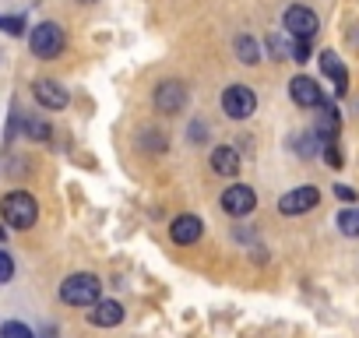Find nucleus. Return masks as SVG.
<instances>
[{"instance_id": "1", "label": "nucleus", "mask_w": 359, "mask_h": 338, "mask_svg": "<svg viewBox=\"0 0 359 338\" xmlns=\"http://www.w3.org/2000/svg\"><path fill=\"white\" fill-rule=\"evenodd\" d=\"M0 215H4V222L15 226V229H32L36 219H39V205L29 191H11L0 201Z\"/></svg>"}, {"instance_id": "2", "label": "nucleus", "mask_w": 359, "mask_h": 338, "mask_svg": "<svg viewBox=\"0 0 359 338\" xmlns=\"http://www.w3.org/2000/svg\"><path fill=\"white\" fill-rule=\"evenodd\" d=\"M102 296V282L88 271H78V275H67L60 282V299L67 306H92L95 299Z\"/></svg>"}, {"instance_id": "3", "label": "nucleus", "mask_w": 359, "mask_h": 338, "mask_svg": "<svg viewBox=\"0 0 359 338\" xmlns=\"http://www.w3.org/2000/svg\"><path fill=\"white\" fill-rule=\"evenodd\" d=\"M64 46H67V36H64V29H60L57 22H39V25L32 29V36H29V50H32V57H39V60L60 57Z\"/></svg>"}, {"instance_id": "4", "label": "nucleus", "mask_w": 359, "mask_h": 338, "mask_svg": "<svg viewBox=\"0 0 359 338\" xmlns=\"http://www.w3.org/2000/svg\"><path fill=\"white\" fill-rule=\"evenodd\" d=\"M222 109H226V116H233V120L254 116V109H257L254 88H247V85H229V88L222 92Z\"/></svg>"}, {"instance_id": "5", "label": "nucleus", "mask_w": 359, "mask_h": 338, "mask_svg": "<svg viewBox=\"0 0 359 338\" xmlns=\"http://www.w3.org/2000/svg\"><path fill=\"white\" fill-rule=\"evenodd\" d=\"M317 29H320V22H317V15L310 11V8H303V4H292L289 11H285V32L289 36H296V39H313L317 36Z\"/></svg>"}, {"instance_id": "6", "label": "nucleus", "mask_w": 359, "mask_h": 338, "mask_svg": "<svg viewBox=\"0 0 359 338\" xmlns=\"http://www.w3.org/2000/svg\"><path fill=\"white\" fill-rule=\"evenodd\" d=\"M317 205H320V191L317 187H296V191H289L278 201V212L282 215H303V212H313Z\"/></svg>"}, {"instance_id": "7", "label": "nucleus", "mask_w": 359, "mask_h": 338, "mask_svg": "<svg viewBox=\"0 0 359 338\" xmlns=\"http://www.w3.org/2000/svg\"><path fill=\"white\" fill-rule=\"evenodd\" d=\"M289 95H292V102L303 106V109H317V106L324 102L320 85H317L313 78H306V74H296V78L289 81Z\"/></svg>"}, {"instance_id": "8", "label": "nucleus", "mask_w": 359, "mask_h": 338, "mask_svg": "<svg viewBox=\"0 0 359 338\" xmlns=\"http://www.w3.org/2000/svg\"><path fill=\"white\" fill-rule=\"evenodd\" d=\"M155 106H158V113H180L187 106V85L184 81H162L155 88Z\"/></svg>"}, {"instance_id": "9", "label": "nucleus", "mask_w": 359, "mask_h": 338, "mask_svg": "<svg viewBox=\"0 0 359 338\" xmlns=\"http://www.w3.org/2000/svg\"><path fill=\"white\" fill-rule=\"evenodd\" d=\"M254 205H257V194L247 187V184H233L226 194H222V208L229 212V215H250L254 212Z\"/></svg>"}, {"instance_id": "10", "label": "nucleus", "mask_w": 359, "mask_h": 338, "mask_svg": "<svg viewBox=\"0 0 359 338\" xmlns=\"http://www.w3.org/2000/svg\"><path fill=\"white\" fill-rule=\"evenodd\" d=\"M32 95H36V102L43 109H64L67 106V88L60 81H50V78H39L32 85Z\"/></svg>"}, {"instance_id": "11", "label": "nucleus", "mask_w": 359, "mask_h": 338, "mask_svg": "<svg viewBox=\"0 0 359 338\" xmlns=\"http://www.w3.org/2000/svg\"><path fill=\"white\" fill-rule=\"evenodd\" d=\"M169 236H172V243H180V247L198 243V240H201V219H198V215H176L172 226H169Z\"/></svg>"}, {"instance_id": "12", "label": "nucleus", "mask_w": 359, "mask_h": 338, "mask_svg": "<svg viewBox=\"0 0 359 338\" xmlns=\"http://www.w3.org/2000/svg\"><path fill=\"white\" fill-rule=\"evenodd\" d=\"M120 320H123V306L116 299H95L88 310V324L95 327H116Z\"/></svg>"}, {"instance_id": "13", "label": "nucleus", "mask_w": 359, "mask_h": 338, "mask_svg": "<svg viewBox=\"0 0 359 338\" xmlns=\"http://www.w3.org/2000/svg\"><path fill=\"white\" fill-rule=\"evenodd\" d=\"M320 71L331 78V85H334V92H338V95H345V92H348V71H345V64H341V57H338V53L324 50V53H320Z\"/></svg>"}, {"instance_id": "14", "label": "nucleus", "mask_w": 359, "mask_h": 338, "mask_svg": "<svg viewBox=\"0 0 359 338\" xmlns=\"http://www.w3.org/2000/svg\"><path fill=\"white\" fill-rule=\"evenodd\" d=\"M212 169H215L219 177H236L240 173V151L229 148V144H219L212 151Z\"/></svg>"}, {"instance_id": "15", "label": "nucleus", "mask_w": 359, "mask_h": 338, "mask_svg": "<svg viewBox=\"0 0 359 338\" xmlns=\"http://www.w3.org/2000/svg\"><path fill=\"white\" fill-rule=\"evenodd\" d=\"M313 130H317L324 141H327V137H338V130H341V116H338V109H334L327 99L320 102V116H317V127H313Z\"/></svg>"}, {"instance_id": "16", "label": "nucleus", "mask_w": 359, "mask_h": 338, "mask_svg": "<svg viewBox=\"0 0 359 338\" xmlns=\"http://www.w3.org/2000/svg\"><path fill=\"white\" fill-rule=\"evenodd\" d=\"M296 46H299V39L289 36V32H271V36H268V50H271V57H278V60H296Z\"/></svg>"}, {"instance_id": "17", "label": "nucleus", "mask_w": 359, "mask_h": 338, "mask_svg": "<svg viewBox=\"0 0 359 338\" xmlns=\"http://www.w3.org/2000/svg\"><path fill=\"white\" fill-rule=\"evenodd\" d=\"M317 137H320L317 130H306V134L292 137V148H296V155H303V158L317 155V151H320V144H324V141H317Z\"/></svg>"}, {"instance_id": "18", "label": "nucleus", "mask_w": 359, "mask_h": 338, "mask_svg": "<svg viewBox=\"0 0 359 338\" xmlns=\"http://www.w3.org/2000/svg\"><path fill=\"white\" fill-rule=\"evenodd\" d=\"M22 127H25V134L32 137V141H50V123L46 120H39V116H29V120H22Z\"/></svg>"}, {"instance_id": "19", "label": "nucleus", "mask_w": 359, "mask_h": 338, "mask_svg": "<svg viewBox=\"0 0 359 338\" xmlns=\"http://www.w3.org/2000/svg\"><path fill=\"white\" fill-rule=\"evenodd\" d=\"M338 229L345 233V236H359V208H345V212H338Z\"/></svg>"}, {"instance_id": "20", "label": "nucleus", "mask_w": 359, "mask_h": 338, "mask_svg": "<svg viewBox=\"0 0 359 338\" xmlns=\"http://www.w3.org/2000/svg\"><path fill=\"white\" fill-rule=\"evenodd\" d=\"M236 57H240L243 64H257V60H261V53H257V43H254L250 36H240V39H236Z\"/></svg>"}, {"instance_id": "21", "label": "nucleus", "mask_w": 359, "mask_h": 338, "mask_svg": "<svg viewBox=\"0 0 359 338\" xmlns=\"http://www.w3.org/2000/svg\"><path fill=\"white\" fill-rule=\"evenodd\" d=\"M0 338H36V334H32L29 324H22V320H8L4 327H0Z\"/></svg>"}, {"instance_id": "22", "label": "nucleus", "mask_w": 359, "mask_h": 338, "mask_svg": "<svg viewBox=\"0 0 359 338\" xmlns=\"http://www.w3.org/2000/svg\"><path fill=\"white\" fill-rule=\"evenodd\" d=\"M320 155H324V162H327L331 169H341V151H338V141H334V137H327V141L320 144Z\"/></svg>"}, {"instance_id": "23", "label": "nucleus", "mask_w": 359, "mask_h": 338, "mask_svg": "<svg viewBox=\"0 0 359 338\" xmlns=\"http://www.w3.org/2000/svg\"><path fill=\"white\" fill-rule=\"evenodd\" d=\"M0 32L22 36V32H25V18H22V15H0Z\"/></svg>"}, {"instance_id": "24", "label": "nucleus", "mask_w": 359, "mask_h": 338, "mask_svg": "<svg viewBox=\"0 0 359 338\" xmlns=\"http://www.w3.org/2000/svg\"><path fill=\"white\" fill-rule=\"evenodd\" d=\"M11 278H15V261H11L8 250H0V285L11 282Z\"/></svg>"}, {"instance_id": "25", "label": "nucleus", "mask_w": 359, "mask_h": 338, "mask_svg": "<svg viewBox=\"0 0 359 338\" xmlns=\"http://www.w3.org/2000/svg\"><path fill=\"white\" fill-rule=\"evenodd\" d=\"M334 198H341L345 205H352V201H355V191H352V187H345V184H338V187H334Z\"/></svg>"}, {"instance_id": "26", "label": "nucleus", "mask_w": 359, "mask_h": 338, "mask_svg": "<svg viewBox=\"0 0 359 338\" xmlns=\"http://www.w3.org/2000/svg\"><path fill=\"white\" fill-rule=\"evenodd\" d=\"M43 338H57V331H53V327H46V334H43Z\"/></svg>"}]
</instances>
